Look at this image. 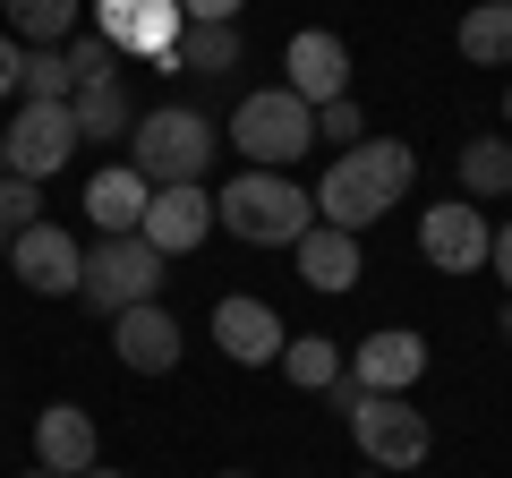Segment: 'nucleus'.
Listing matches in <instances>:
<instances>
[{
	"label": "nucleus",
	"instance_id": "f257e3e1",
	"mask_svg": "<svg viewBox=\"0 0 512 478\" xmlns=\"http://www.w3.org/2000/svg\"><path fill=\"white\" fill-rule=\"evenodd\" d=\"M410 180H419V154H410L402 137H359L350 154L325 163V180H316L308 197H316V222H333V231H367L376 214H393V205L410 197Z\"/></svg>",
	"mask_w": 512,
	"mask_h": 478
},
{
	"label": "nucleus",
	"instance_id": "f03ea898",
	"mask_svg": "<svg viewBox=\"0 0 512 478\" xmlns=\"http://www.w3.org/2000/svg\"><path fill=\"white\" fill-rule=\"evenodd\" d=\"M214 222L248 248H299L316 231V197L291 171H239V180L214 188Z\"/></svg>",
	"mask_w": 512,
	"mask_h": 478
},
{
	"label": "nucleus",
	"instance_id": "7ed1b4c3",
	"mask_svg": "<svg viewBox=\"0 0 512 478\" xmlns=\"http://www.w3.org/2000/svg\"><path fill=\"white\" fill-rule=\"evenodd\" d=\"M214 120L205 111H180V103H163V111H137V129H128V163L146 171L154 188H188V180H205L214 171Z\"/></svg>",
	"mask_w": 512,
	"mask_h": 478
},
{
	"label": "nucleus",
	"instance_id": "20e7f679",
	"mask_svg": "<svg viewBox=\"0 0 512 478\" xmlns=\"http://www.w3.org/2000/svg\"><path fill=\"white\" fill-rule=\"evenodd\" d=\"M231 146L248 154V171H291L299 154L316 146V111L299 103L291 86H265L231 111Z\"/></svg>",
	"mask_w": 512,
	"mask_h": 478
},
{
	"label": "nucleus",
	"instance_id": "39448f33",
	"mask_svg": "<svg viewBox=\"0 0 512 478\" xmlns=\"http://www.w3.org/2000/svg\"><path fill=\"white\" fill-rule=\"evenodd\" d=\"M163 248H154L146 231H111L103 248H86V282H77V299L86 308H103V316H120V308H146L154 291H163Z\"/></svg>",
	"mask_w": 512,
	"mask_h": 478
},
{
	"label": "nucleus",
	"instance_id": "423d86ee",
	"mask_svg": "<svg viewBox=\"0 0 512 478\" xmlns=\"http://www.w3.org/2000/svg\"><path fill=\"white\" fill-rule=\"evenodd\" d=\"M94 35H103L120 60H146V69H180L188 9H180V0H94Z\"/></svg>",
	"mask_w": 512,
	"mask_h": 478
},
{
	"label": "nucleus",
	"instance_id": "0eeeda50",
	"mask_svg": "<svg viewBox=\"0 0 512 478\" xmlns=\"http://www.w3.org/2000/svg\"><path fill=\"white\" fill-rule=\"evenodd\" d=\"M350 436H359L367 470H384V478L419 470V461L436 453V427H427V410H410L402 393H367V402L350 410Z\"/></svg>",
	"mask_w": 512,
	"mask_h": 478
},
{
	"label": "nucleus",
	"instance_id": "6e6552de",
	"mask_svg": "<svg viewBox=\"0 0 512 478\" xmlns=\"http://www.w3.org/2000/svg\"><path fill=\"white\" fill-rule=\"evenodd\" d=\"M86 146L77 137V111L69 103H26L9 129H0V171H18V180H52V171H69V154Z\"/></svg>",
	"mask_w": 512,
	"mask_h": 478
},
{
	"label": "nucleus",
	"instance_id": "1a4fd4ad",
	"mask_svg": "<svg viewBox=\"0 0 512 478\" xmlns=\"http://www.w3.org/2000/svg\"><path fill=\"white\" fill-rule=\"evenodd\" d=\"M9 274H18L26 291H43V299H60V291L77 299V282H86V248H77L60 222H35V231L9 239Z\"/></svg>",
	"mask_w": 512,
	"mask_h": 478
},
{
	"label": "nucleus",
	"instance_id": "9d476101",
	"mask_svg": "<svg viewBox=\"0 0 512 478\" xmlns=\"http://www.w3.org/2000/svg\"><path fill=\"white\" fill-rule=\"evenodd\" d=\"M487 248H495V231H487V214H478L470 197L427 205V222H419V257L436 265V274H478V265H487Z\"/></svg>",
	"mask_w": 512,
	"mask_h": 478
},
{
	"label": "nucleus",
	"instance_id": "9b49d317",
	"mask_svg": "<svg viewBox=\"0 0 512 478\" xmlns=\"http://www.w3.org/2000/svg\"><path fill=\"white\" fill-rule=\"evenodd\" d=\"M282 69H291V94H299V103L325 111V103H342V94H350V43L325 35V26H299L291 52H282Z\"/></svg>",
	"mask_w": 512,
	"mask_h": 478
},
{
	"label": "nucleus",
	"instance_id": "f8f14e48",
	"mask_svg": "<svg viewBox=\"0 0 512 478\" xmlns=\"http://www.w3.org/2000/svg\"><path fill=\"white\" fill-rule=\"evenodd\" d=\"M180 342H188V333L171 325L163 299L111 316V350H120V368H137V376H171V368H180Z\"/></svg>",
	"mask_w": 512,
	"mask_h": 478
},
{
	"label": "nucleus",
	"instance_id": "ddd939ff",
	"mask_svg": "<svg viewBox=\"0 0 512 478\" xmlns=\"http://www.w3.org/2000/svg\"><path fill=\"white\" fill-rule=\"evenodd\" d=\"M214 342H222V359H239V368H282V316L265 308V299H222L214 308Z\"/></svg>",
	"mask_w": 512,
	"mask_h": 478
},
{
	"label": "nucleus",
	"instance_id": "4468645a",
	"mask_svg": "<svg viewBox=\"0 0 512 478\" xmlns=\"http://www.w3.org/2000/svg\"><path fill=\"white\" fill-rule=\"evenodd\" d=\"M350 376H359L367 393H410L427 376V342L410 325H384V333H367V342L350 350Z\"/></svg>",
	"mask_w": 512,
	"mask_h": 478
},
{
	"label": "nucleus",
	"instance_id": "2eb2a0df",
	"mask_svg": "<svg viewBox=\"0 0 512 478\" xmlns=\"http://www.w3.org/2000/svg\"><path fill=\"white\" fill-rule=\"evenodd\" d=\"M205 231H214V188H205V180H188V188H154V205H146V239L163 248V257L205 248Z\"/></svg>",
	"mask_w": 512,
	"mask_h": 478
},
{
	"label": "nucleus",
	"instance_id": "dca6fc26",
	"mask_svg": "<svg viewBox=\"0 0 512 478\" xmlns=\"http://www.w3.org/2000/svg\"><path fill=\"white\" fill-rule=\"evenodd\" d=\"M35 461H43L52 478H86L94 461H103V436H94V419H86L77 402H52V410L35 419Z\"/></svg>",
	"mask_w": 512,
	"mask_h": 478
},
{
	"label": "nucleus",
	"instance_id": "f3484780",
	"mask_svg": "<svg viewBox=\"0 0 512 478\" xmlns=\"http://www.w3.org/2000/svg\"><path fill=\"white\" fill-rule=\"evenodd\" d=\"M146 205H154V180L137 163H111V171L86 180V214L103 222V239L111 231H146Z\"/></svg>",
	"mask_w": 512,
	"mask_h": 478
},
{
	"label": "nucleus",
	"instance_id": "a211bd4d",
	"mask_svg": "<svg viewBox=\"0 0 512 478\" xmlns=\"http://www.w3.org/2000/svg\"><path fill=\"white\" fill-rule=\"evenodd\" d=\"M291 257H299V282L333 299V291H350V282H359V231H333V222H316Z\"/></svg>",
	"mask_w": 512,
	"mask_h": 478
},
{
	"label": "nucleus",
	"instance_id": "6ab92c4d",
	"mask_svg": "<svg viewBox=\"0 0 512 478\" xmlns=\"http://www.w3.org/2000/svg\"><path fill=\"white\" fill-rule=\"evenodd\" d=\"M69 111H77V137H86V146H120V137L137 129V111H128L120 77H103V86H77Z\"/></svg>",
	"mask_w": 512,
	"mask_h": 478
},
{
	"label": "nucleus",
	"instance_id": "aec40b11",
	"mask_svg": "<svg viewBox=\"0 0 512 478\" xmlns=\"http://www.w3.org/2000/svg\"><path fill=\"white\" fill-rule=\"evenodd\" d=\"M461 60L512 69V0H470V9H461Z\"/></svg>",
	"mask_w": 512,
	"mask_h": 478
},
{
	"label": "nucleus",
	"instance_id": "412c9836",
	"mask_svg": "<svg viewBox=\"0 0 512 478\" xmlns=\"http://www.w3.org/2000/svg\"><path fill=\"white\" fill-rule=\"evenodd\" d=\"M342 368H350V359L325 342V333H291V342H282V376H291L299 393H325Z\"/></svg>",
	"mask_w": 512,
	"mask_h": 478
},
{
	"label": "nucleus",
	"instance_id": "4be33fe9",
	"mask_svg": "<svg viewBox=\"0 0 512 478\" xmlns=\"http://www.w3.org/2000/svg\"><path fill=\"white\" fill-rule=\"evenodd\" d=\"M461 188L470 197H512V137H470L461 146Z\"/></svg>",
	"mask_w": 512,
	"mask_h": 478
},
{
	"label": "nucleus",
	"instance_id": "5701e85b",
	"mask_svg": "<svg viewBox=\"0 0 512 478\" xmlns=\"http://www.w3.org/2000/svg\"><path fill=\"white\" fill-rule=\"evenodd\" d=\"M180 69L231 77V69H239V26H188V35H180Z\"/></svg>",
	"mask_w": 512,
	"mask_h": 478
},
{
	"label": "nucleus",
	"instance_id": "b1692460",
	"mask_svg": "<svg viewBox=\"0 0 512 478\" xmlns=\"http://www.w3.org/2000/svg\"><path fill=\"white\" fill-rule=\"evenodd\" d=\"M77 18H86V0H9V26L52 43V52H60V35H77Z\"/></svg>",
	"mask_w": 512,
	"mask_h": 478
},
{
	"label": "nucleus",
	"instance_id": "393cba45",
	"mask_svg": "<svg viewBox=\"0 0 512 478\" xmlns=\"http://www.w3.org/2000/svg\"><path fill=\"white\" fill-rule=\"evenodd\" d=\"M18 94H26V103H69V94H77V69H69V52H52V43H43V52H26V77H18Z\"/></svg>",
	"mask_w": 512,
	"mask_h": 478
},
{
	"label": "nucleus",
	"instance_id": "a878e982",
	"mask_svg": "<svg viewBox=\"0 0 512 478\" xmlns=\"http://www.w3.org/2000/svg\"><path fill=\"white\" fill-rule=\"evenodd\" d=\"M35 222H43V188L9 171V180H0V231L18 239V231H35Z\"/></svg>",
	"mask_w": 512,
	"mask_h": 478
},
{
	"label": "nucleus",
	"instance_id": "bb28decb",
	"mask_svg": "<svg viewBox=\"0 0 512 478\" xmlns=\"http://www.w3.org/2000/svg\"><path fill=\"white\" fill-rule=\"evenodd\" d=\"M69 69H77V86H103V77H120V52H111L103 35H77L69 43Z\"/></svg>",
	"mask_w": 512,
	"mask_h": 478
},
{
	"label": "nucleus",
	"instance_id": "cd10ccee",
	"mask_svg": "<svg viewBox=\"0 0 512 478\" xmlns=\"http://www.w3.org/2000/svg\"><path fill=\"white\" fill-rule=\"evenodd\" d=\"M316 137H333V146H359V137H367V120H359V103H350V94H342V103H325V111H316Z\"/></svg>",
	"mask_w": 512,
	"mask_h": 478
},
{
	"label": "nucleus",
	"instance_id": "c85d7f7f",
	"mask_svg": "<svg viewBox=\"0 0 512 478\" xmlns=\"http://www.w3.org/2000/svg\"><path fill=\"white\" fill-rule=\"evenodd\" d=\"M180 9H188V26H239L248 0H180Z\"/></svg>",
	"mask_w": 512,
	"mask_h": 478
},
{
	"label": "nucleus",
	"instance_id": "c756f323",
	"mask_svg": "<svg viewBox=\"0 0 512 478\" xmlns=\"http://www.w3.org/2000/svg\"><path fill=\"white\" fill-rule=\"evenodd\" d=\"M18 77H26V52L9 35H0V103H9V94H18Z\"/></svg>",
	"mask_w": 512,
	"mask_h": 478
},
{
	"label": "nucleus",
	"instance_id": "7c9ffc66",
	"mask_svg": "<svg viewBox=\"0 0 512 478\" xmlns=\"http://www.w3.org/2000/svg\"><path fill=\"white\" fill-rule=\"evenodd\" d=\"M487 265H495V274H504V291H512V222H504V231H495V248H487Z\"/></svg>",
	"mask_w": 512,
	"mask_h": 478
},
{
	"label": "nucleus",
	"instance_id": "2f4dec72",
	"mask_svg": "<svg viewBox=\"0 0 512 478\" xmlns=\"http://www.w3.org/2000/svg\"><path fill=\"white\" fill-rule=\"evenodd\" d=\"M0 274H9V231H0Z\"/></svg>",
	"mask_w": 512,
	"mask_h": 478
},
{
	"label": "nucleus",
	"instance_id": "473e14b6",
	"mask_svg": "<svg viewBox=\"0 0 512 478\" xmlns=\"http://www.w3.org/2000/svg\"><path fill=\"white\" fill-rule=\"evenodd\" d=\"M86 478H120V470H103V461H94V470H86Z\"/></svg>",
	"mask_w": 512,
	"mask_h": 478
},
{
	"label": "nucleus",
	"instance_id": "72a5a7b5",
	"mask_svg": "<svg viewBox=\"0 0 512 478\" xmlns=\"http://www.w3.org/2000/svg\"><path fill=\"white\" fill-rule=\"evenodd\" d=\"M504 342H512V299H504Z\"/></svg>",
	"mask_w": 512,
	"mask_h": 478
},
{
	"label": "nucleus",
	"instance_id": "f704fd0d",
	"mask_svg": "<svg viewBox=\"0 0 512 478\" xmlns=\"http://www.w3.org/2000/svg\"><path fill=\"white\" fill-rule=\"evenodd\" d=\"M504 129H512V86H504Z\"/></svg>",
	"mask_w": 512,
	"mask_h": 478
},
{
	"label": "nucleus",
	"instance_id": "c9c22d12",
	"mask_svg": "<svg viewBox=\"0 0 512 478\" xmlns=\"http://www.w3.org/2000/svg\"><path fill=\"white\" fill-rule=\"evenodd\" d=\"M222 478H248V470H222Z\"/></svg>",
	"mask_w": 512,
	"mask_h": 478
},
{
	"label": "nucleus",
	"instance_id": "e433bc0d",
	"mask_svg": "<svg viewBox=\"0 0 512 478\" xmlns=\"http://www.w3.org/2000/svg\"><path fill=\"white\" fill-rule=\"evenodd\" d=\"M35 478H52V470H35Z\"/></svg>",
	"mask_w": 512,
	"mask_h": 478
},
{
	"label": "nucleus",
	"instance_id": "4c0bfd02",
	"mask_svg": "<svg viewBox=\"0 0 512 478\" xmlns=\"http://www.w3.org/2000/svg\"><path fill=\"white\" fill-rule=\"evenodd\" d=\"M376 478H384V470H376Z\"/></svg>",
	"mask_w": 512,
	"mask_h": 478
}]
</instances>
